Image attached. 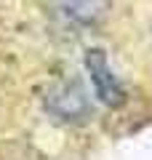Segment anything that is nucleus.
Listing matches in <instances>:
<instances>
[{
	"label": "nucleus",
	"mask_w": 152,
	"mask_h": 160,
	"mask_svg": "<svg viewBox=\"0 0 152 160\" xmlns=\"http://www.w3.org/2000/svg\"><path fill=\"white\" fill-rule=\"evenodd\" d=\"M43 107L56 123L80 126L91 118V99L78 80H56L51 83L43 96Z\"/></svg>",
	"instance_id": "f257e3e1"
},
{
	"label": "nucleus",
	"mask_w": 152,
	"mask_h": 160,
	"mask_svg": "<svg viewBox=\"0 0 152 160\" xmlns=\"http://www.w3.org/2000/svg\"><path fill=\"white\" fill-rule=\"evenodd\" d=\"M85 69L91 75V83H94V91L107 107H120L125 102V88L120 83V78L115 75V69L109 67L107 53L101 48H91L85 53Z\"/></svg>",
	"instance_id": "f03ea898"
},
{
	"label": "nucleus",
	"mask_w": 152,
	"mask_h": 160,
	"mask_svg": "<svg viewBox=\"0 0 152 160\" xmlns=\"http://www.w3.org/2000/svg\"><path fill=\"white\" fill-rule=\"evenodd\" d=\"M56 11L72 27H96L109 11V0H56Z\"/></svg>",
	"instance_id": "7ed1b4c3"
}]
</instances>
